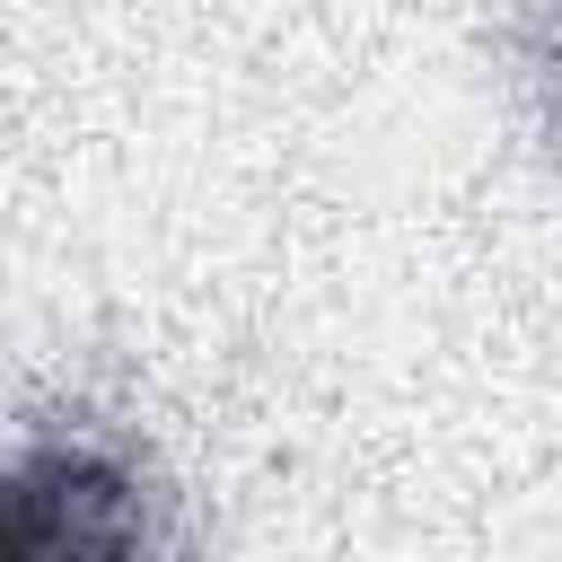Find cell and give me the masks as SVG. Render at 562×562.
<instances>
[{"mask_svg":"<svg viewBox=\"0 0 562 562\" xmlns=\"http://www.w3.org/2000/svg\"><path fill=\"white\" fill-rule=\"evenodd\" d=\"M9 562H149V501L123 457L35 439L9 465Z\"/></svg>","mask_w":562,"mask_h":562,"instance_id":"cell-1","label":"cell"},{"mask_svg":"<svg viewBox=\"0 0 562 562\" xmlns=\"http://www.w3.org/2000/svg\"><path fill=\"white\" fill-rule=\"evenodd\" d=\"M536 79H544V105H553V132H562V0L536 9Z\"/></svg>","mask_w":562,"mask_h":562,"instance_id":"cell-2","label":"cell"}]
</instances>
